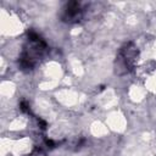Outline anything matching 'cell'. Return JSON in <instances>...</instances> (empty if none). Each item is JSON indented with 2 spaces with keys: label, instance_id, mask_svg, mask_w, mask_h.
Masks as SVG:
<instances>
[{
  "label": "cell",
  "instance_id": "1",
  "mask_svg": "<svg viewBox=\"0 0 156 156\" xmlns=\"http://www.w3.org/2000/svg\"><path fill=\"white\" fill-rule=\"evenodd\" d=\"M82 16V9L80 5L76 1H71L66 5V7L63 9V20L68 21V22H73L79 20Z\"/></svg>",
  "mask_w": 156,
  "mask_h": 156
}]
</instances>
